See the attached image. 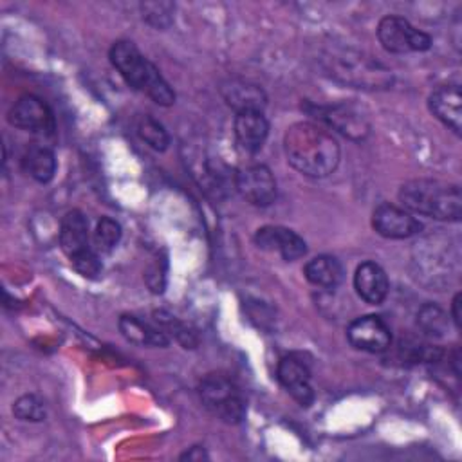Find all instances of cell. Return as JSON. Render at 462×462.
<instances>
[{
	"instance_id": "1",
	"label": "cell",
	"mask_w": 462,
	"mask_h": 462,
	"mask_svg": "<svg viewBox=\"0 0 462 462\" xmlns=\"http://www.w3.org/2000/svg\"><path fill=\"white\" fill-rule=\"evenodd\" d=\"M283 152L294 170L312 179L328 177L341 159L336 137L310 121L294 123L285 130Z\"/></svg>"
},
{
	"instance_id": "2",
	"label": "cell",
	"mask_w": 462,
	"mask_h": 462,
	"mask_svg": "<svg viewBox=\"0 0 462 462\" xmlns=\"http://www.w3.org/2000/svg\"><path fill=\"white\" fill-rule=\"evenodd\" d=\"M110 63L134 90L146 94L153 103L170 106L175 103V92L161 70L130 40H117L108 52Z\"/></svg>"
},
{
	"instance_id": "3",
	"label": "cell",
	"mask_w": 462,
	"mask_h": 462,
	"mask_svg": "<svg viewBox=\"0 0 462 462\" xmlns=\"http://www.w3.org/2000/svg\"><path fill=\"white\" fill-rule=\"evenodd\" d=\"M399 200L406 211L435 220L458 222L462 217V195L457 184L435 179H411L401 186Z\"/></svg>"
},
{
	"instance_id": "4",
	"label": "cell",
	"mask_w": 462,
	"mask_h": 462,
	"mask_svg": "<svg viewBox=\"0 0 462 462\" xmlns=\"http://www.w3.org/2000/svg\"><path fill=\"white\" fill-rule=\"evenodd\" d=\"M323 61L330 76L357 88H384L392 83L388 69L357 51H328Z\"/></svg>"
},
{
	"instance_id": "5",
	"label": "cell",
	"mask_w": 462,
	"mask_h": 462,
	"mask_svg": "<svg viewBox=\"0 0 462 462\" xmlns=\"http://www.w3.org/2000/svg\"><path fill=\"white\" fill-rule=\"evenodd\" d=\"M199 397L204 408L227 424H238L245 417V399L233 377L227 374H208L199 383Z\"/></svg>"
},
{
	"instance_id": "6",
	"label": "cell",
	"mask_w": 462,
	"mask_h": 462,
	"mask_svg": "<svg viewBox=\"0 0 462 462\" xmlns=\"http://www.w3.org/2000/svg\"><path fill=\"white\" fill-rule=\"evenodd\" d=\"M379 43L393 54L422 52L431 47V36L415 29L406 18L397 14H386L377 23Z\"/></svg>"
},
{
	"instance_id": "7",
	"label": "cell",
	"mask_w": 462,
	"mask_h": 462,
	"mask_svg": "<svg viewBox=\"0 0 462 462\" xmlns=\"http://www.w3.org/2000/svg\"><path fill=\"white\" fill-rule=\"evenodd\" d=\"M310 114L352 141H363L370 134V121L366 114L354 103L318 105L310 106Z\"/></svg>"
},
{
	"instance_id": "8",
	"label": "cell",
	"mask_w": 462,
	"mask_h": 462,
	"mask_svg": "<svg viewBox=\"0 0 462 462\" xmlns=\"http://www.w3.org/2000/svg\"><path fill=\"white\" fill-rule=\"evenodd\" d=\"M236 191L253 206H271L276 200V180L273 171L260 162L240 166L233 173Z\"/></svg>"
},
{
	"instance_id": "9",
	"label": "cell",
	"mask_w": 462,
	"mask_h": 462,
	"mask_svg": "<svg viewBox=\"0 0 462 462\" xmlns=\"http://www.w3.org/2000/svg\"><path fill=\"white\" fill-rule=\"evenodd\" d=\"M7 121L14 128L38 135H52L56 128L54 116L49 105L32 94L22 96L14 101V105L7 112Z\"/></svg>"
},
{
	"instance_id": "10",
	"label": "cell",
	"mask_w": 462,
	"mask_h": 462,
	"mask_svg": "<svg viewBox=\"0 0 462 462\" xmlns=\"http://www.w3.org/2000/svg\"><path fill=\"white\" fill-rule=\"evenodd\" d=\"M276 379L298 404H312L314 390L310 384V365L301 354L283 356L278 361Z\"/></svg>"
},
{
	"instance_id": "11",
	"label": "cell",
	"mask_w": 462,
	"mask_h": 462,
	"mask_svg": "<svg viewBox=\"0 0 462 462\" xmlns=\"http://www.w3.org/2000/svg\"><path fill=\"white\" fill-rule=\"evenodd\" d=\"M348 343L363 352L381 354L392 345V332L386 321L375 314L361 316L354 319L346 328Z\"/></svg>"
},
{
	"instance_id": "12",
	"label": "cell",
	"mask_w": 462,
	"mask_h": 462,
	"mask_svg": "<svg viewBox=\"0 0 462 462\" xmlns=\"http://www.w3.org/2000/svg\"><path fill=\"white\" fill-rule=\"evenodd\" d=\"M372 227L377 235L392 240L410 238L420 233L422 224L406 209L383 202L372 213Z\"/></svg>"
},
{
	"instance_id": "13",
	"label": "cell",
	"mask_w": 462,
	"mask_h": 462,
	"mask_svg": "<svg viewBox=\"0 0 462 462\" xmlns=\"http://www.w3.org/2000/svg\"><path fill=\"white\" fill-rule=\"evenodd\" d=\"M254 244L263 251L278 253L287 262H294L307 253L305 240L292 229L282 226H263L256 229Z\"/></svg>"
},
{
	"instance_id": "14",
	"label": "cell",
	"mask_w": 462,
	"mask_h": 462,
	"mask_svg": "<svg viewBox=\"0 0 462 462\" xmlns=\"http://www.w3.org/2000/svg\"><path fill=\"white\" fill-rule=\"evenodd\" d=\"M220 94L229 108L236 114L240 112H263L267 105V96L263 88L249 79L229 78L222 83Z\"/></svg>"
},
{
	"instance_id": "15",
	"label": "cell",
	"mask_w": 462,
	"mask_h": 462,
	"mask_svg": "<svg viewBox=\"0 0 462 462\" xmlns=\"http://www.w3.org/2000/svg\"><path fill=\"white\" fill-rule=\"evenodd\" d=\"M430 112L457 135L462 130V96L458 85L437 87L428 97Z\"/></svg>"
},
{
	"instance_id": "16",
	"label": "cell",
	"mask_w": 462,
	"mask_h": 462,
	"mask_svg": "<svg viewBox=\"0 0 462 462\" xmlns=\"http://www.w3.org/2000/svg\"><path fill=\"white\" fill-rule=\"evenodd\" d=\"M60 245L69 260H74L92 251L88 236V220L79 209H72L65 213V217L61 218Z\"/></svg>"
},
{
	"instance_id": "17",
	"label": "cell",
	"mask_w": 462,
	"mask_h": 462,
	"mask_svg": "<svg viewBox=\"0 0 462 462\" xmlns=\"http://www.w3.org/2000/svg\"><path fill=\"white\" fill-rule=\"evenodd\" d=\"M354 289L363 301L370 305H379L388 296V276L379 263L370 260L363 262L354 273Z\"/></svg>"
},
{
	"instance_id": "18",
	"label": "cell",
	"mask_w": 462,
	"mask_h": 462,
	"mask_svg": "<svg viewBox=\"0 0 462 462\" xmlns=\"http://www.w3.org/2000/svg\"><path fill=\"white\" fill-rule=\"evenodd\" d=\"M235 137L242 150L249 153H256L262 150L267 135L269 123L263 112H240L235 116Z\"/></svg>"
},
{
	"instance_id": "19",
	"label": "cell",
	"mask_w": 462,
	"mask_h": 462,
	"mask_svg": "<svg viewBox=\"0 0 462 462\" xmlns=\"http://www.w3.org/2000/svg\"><path fill=\"white\" fill-rule=\"evenodd\" d=\"M117 327L123 337L134 345H139V346H168L170 345V336L161 327H153L137 316L123 314L117 321Z\"/></svg>"
},
{
	"instance_id": "20",
	"label": "cell",
	"mask_w": 462,
	"mask_h": 462,
	"mask_svg": "<svg viewBox=\"0 0 462 462\" xmlns=\"http://www.w3.org/2000/svg\"><path fill=\"white\" fill-rule=\"evenodd\" d=\"M303 274L316 287L334 289L343 282L345 271H343L341 262L336 256L319 254L305 263Z\"/></svg>"
},
{
	"instance_id": "21",
	"label": "cell",
	"mask_w": 462,
	"mask_h": 462,
	"mask_svg": "<svg viewBox=\"0 0 462 462\" xmlns=\"http://www.w3.org/2000/svg\"><path fill=\"white\" fill-rule=\"evenodd\" d=\"M22 170L38 182H49L56 173L54 152L45 144H31L22 155Z\"/></svg>"
},
{
	"instance_id": "22",
	"label": "cell",
	"mask_w": 462,
	"mask_h": 462,
	"mask_svg": "<svg viewBox=\"0 0 462 462\" xmlns=\"http://www.w3.org/2000/svg\"><path fill=\"white\" fill-rule=\"evenodd\" d=\"M448 314L437 303H424L417 310V327L428 337H442L448 332Z\"/></svg>"
},
{
	"instance_id": "23",
	"label": "cell",
	"mask_w": 462,
	"mask_h": 462,
	"mask_svg": "<svg viewBox=\"0 0 462 462\" xmlns=\"http://www.w3.org/2000/svg\"><path fill=\"white\" fill-rule=\"evenodd\" d=\"M137 134H139V137H141L150 148H153V150H157V152H164V150L170 146V143H171L170 134L166 132V128H164L155 117H152V116H148V114L139 119V123H137Z\"/></svg>"
},
{
	"instance_id": "24",
	"label": "cell",
	"mask_w": 462,
	"mask_h": 462,
	"mask_svg": "<svg viewBox=\"0 0 462 462\" xmlns=\"http://www.w3.org/2000/svg\"><path fill=\"white\" fill-rule=\"evenodd\" d=\"M121 240V226L110 217H101L94 231L96 251L110 253Z\"/></svg>"
},
{
	"instance_id": "25",
	"label": "cell",
	"mask_w": 462,
	"mask_h": 462,
	"mask_svg": "<svg viewBox=\"0 0 462 462\" xmlns=\"http://www.w3.org/2000/svg\"><path fill=\"white\" fill-rule=\"evenodd\" d=\"M173 11H175V5L171 2H144V4H141L143 20L155 29L170 27L173 22Z\"/></svg>"
},
{
	"instance_id": "26",
	"label": "cell",
	"mask_w": 462,
	"mask_h": 462,
	"mask_svg": "<svg viewBox=\"0 0 462 462\" xmlns=\"http://www.w3.org/2000/svg\"><path fill=\"white\" fill-rule=\"evenodd\" d=\"M13 413L20 420H31V422H40L47 415L45 402L34 395V393H25L18 397L13 404Z\"/></svg>"
},
{
	"instance_id": "27",
	"label": "cell",
	"mask_w": 462,
	"mask_h": 462,
	"mask_svg": "<svg viewBox=\"0 0 462 462\" xmlns=\"http://www.w3.org/2000/svg\"><path fill=\"white\" fill-rule=\"evenodd\" d=\"M70 263L85 278H97L101 274V269H103L96 249H92V251H88V253L70 260Z\"/></svg>"
},
{
	"instance_id": "28",
	"label": "cell",
	"mask_w": 462,
	"mask_h": 462,
	"mask_svg": "<svg viewBox=\"0 0 462 462\" xmlns=\"http://www.w3.org/2000/svg\"><path fill=\"white\" fill-rule=\"evenodd\" d=\"M451 318H453L455 327L460 328V292H457L451 301Z\"/></svg>"
},
{
	"instance_id": "29",
	"label": "cell",
	"mask_w": 462,
	"mask_h": 462,
	"mask_svg": "<svg viewBox=\"0 0 462 462\" xmlns=\"http://www.w3.org/2000/svg\"><path fill=\"white\" fill-rule=\"evenodd\" d=\"M182 460L188 458V460H202V458H208V453L202 449V448H191L189 451H186L182 457Z\"/></svg>"
}]
</instances>
